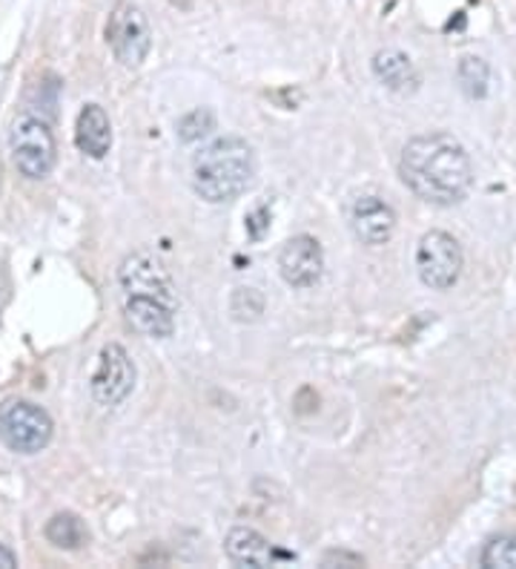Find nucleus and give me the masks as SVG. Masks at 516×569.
Listing matches in <instances>:
<instances>
[{"label":"nucleus","mask_w":516,"mask_h":569,"mask_svg":"<svg viewBox=\"0 0 516 569\" xmlns=\"http://www.w3.org/2000/svg\"><path fill=\"white\" fill-rule=\"evenodd\" d=\"M399 179L422 202L451 208L471 193L474 164L468 150L451 132H427L402 147Z\"/></svg>","instance_id":"f257e3e1"},{"label":"nucleus","mask_w":516,"mask_h":569,"mask_svg":"<svg viewBox=\"0 0 516 569\" xmlns=\"http://www.w3.org/2000/svg\"><path fill=\"white\" fill-rule=\"evenodd\" d=\"M255 179V153L244 139H215L193 159V190L210 204L239 199Z\"/></svg>","instance_id":"f03ea898"},{"label":"nucleus","mask_w":516,"mask_h":569,"mask_svg":"<svg viewBox=\"0 0 516 569\" xmlns=\"http://www.w3.org/2000/svg\"><path fill=\"white\" fill-rule=\"evenodd\" d=\"M9 150H12V161L18 167V173L34 181L47 179L58 161L55 132L38 116L14 119L12 130H9Z\"/></svg>","instance_id":"7ed1b4c3"},{"label":"nucleus","mask_w":516,"mask_h":569,"mask_svg":"<svg viewBox=\"0 0 516 569\" xmlns=\"http://www.w3.org/2000/svg\"><path fill=\"white\" fill-rule=\"evenodd\" d=\"M52 417L32 400H7L0 406V440L18 455H38L52 440Z\"/></svg>","instance_id":"20e7f679"},{"label":"nucleus","mask_w":516,"mask_h":569,"mask_svg":"<svg viewBox=\"0 0 516 569\" xmlns=\"http://www.w3.org/2000/svg\"><path fill=\"white\" fill-rule=\"evenodd\" d=\"M118 284H121V299L144 297L159 299L164 306L179 308V291L172 282V273L150 250H138L121 262L118 268Z\"/></svg>","instance_id":"39448f33"},{"label":"nucleus","mask_w":516,"mask_h":569,"mask_svg":"<svg viewBox=\"0 0 516 569\" xmlns=\"http://www.w3.org/2000/svg\"><path fill=\"white\" fill-rule=\"evenodd\" d=\"M465 268V257L462 248L451 233L445 230H431L419 239L416 248V271H419L422 284H427L431 291H447L454 288Z\"/></svg>","instance_id":"423d86ee"},{"label":"nucleus","mask_w":516,"mask_h":569,"mask_svg":"<svg viewBox=\"0 0 516 569\" xmlns=\"http://www.w3.org/2000/svg\"><path fill=\"white\" fill-rule=\"evenodd\" d=\"M107 41H110L112 52L127 70L141 67L152 47V32L144 12L135 3H127V0L118 3L110 12V21H107Z\"/></svg>","instance_id":"0eeeda50"},{"label":"nucleus","mask_w":516,"mask_h":569,"mask_svg":"<svg viewBox=\"0 0 516 569\" xmlns=\"http://www.w3.org/2000/svg\"><path fill=\"white\" fill-rule=\"evenodd\" d=\"M92 397L103 409H118L135 389V362L124 346L107 342L98 355V366L90 380Z\"/></svg>","instance_id":"6e6552de"},{"label":"nucleus","mask_w":516,"mask_h":569,"mask_svg":"<svg viewBox=\"0 0 516 569\" xmlns=\"http://www.w3.org/2000/svg\"><path fill=\"white\" fill-rule=\"evenodd\" d=\"M279 271L282 279L293 288H313L324 277V250L316 237H293L279 250Z\"/></svg>","instance_id":"1a4fd4ad"},{"label":"nucleus","mask_w":516,"mask_h":569,"mask_svg":"<svg viewBox=\"0 0 516 569\" xmlns=\"http://www.w3.org/2000/svg\"><path fill=\"white\" fill-rule=\"evenodd\" d=\"M351 228L362 244H387L396 233V210L378 196H358L351 208Z\"/></svg>","instance_id":"9d476101"},{"label":"nucleus","mask_w":516,"mask_h":569,"mask_svg":"<svg viewBox=\"0 0 516 569\" xmlns=\"http://www.w3.org/2000/svg\"><path fill=\"white\" fill-rule=\"evenodd\" d=\"M124 313L127 322H130L141 337L166 340V337H172V331H175V313H179V308L164 306L159 299L130 297L124 299Z\"/></svg>","instance_id":"9b49d317"},{"label":"nucleus","mask_w":516,"mask_h":569,"mask_svg":"<svg viewBox=\"0 0 516 569\" xmlns=\"http://www.w3.org/2000/svg\"><path fill=\"white\" fill-rule=\"evenodd\" d=\"M224 549H227L230 561L250 569L273 567V563L282 558V552H275V547L262 532H255V529L250 527L230 529L227 538H224Z\"/></svg>","instance_id":"f8f14e48"},{"label":"nucleus","mask_w":516,"mask_h":569,"mask_svg":"<svg viewBox=\"0 0 516 569\" xmlns=\"http://www.w3.org/2000/svg\"><path fill=\"white\" fill-rule=\"evenodd\" d=\"M75 147L90 159H103L112 147L110 116L101 104H87L78 112L75 121Z\"/></svg>","instance_id":"ddd939ff"},{"label":"nucleus","mask_w":516,"mask_h":569,"mask_svg":"<svg viewBox=\"0 0 516 569\" xmlns=\"http://www.w3.org/2000/svg\"><path fill=\"white\" fill-rule=\"evenodd\" d=\"M373 72L382 83H385L387 90L393 92H413L419 87V76L413 70L411 58L399 49H385V52H378L373 58Z\"/></svg>","instance_id":"4468645a"},{"label":"nucleus","mask_w":516,"mask_h":569,"mask_svg":"<svg viewBox=\"0 0 516 569\" xmlns=\"http://www.w3.org/2000/svg\"><path fill=\"white\" fill-rule=\"evenodd\" d=\"M47 541L58 549H81L90 541V529L78 515L58 512L47 523Z\"/></svg>","instance_id":"2eb2a0df"},{"label":"nucleus","mask_w":516,"mask_h":569,"mask_svg":"<svg viewBox=\"0 0 516 569\" xmlns=\"http://www.w3.org/2000/svg\"><path fill=\"white\" fill-rule=\"evenodd\" d=\"M456 76H459V83H462V90H465V96L485 98V92H488L490 70H488V63L482 61V58H474V56L462 58Z\"/></svg>","instance_id":"dca6fc26"},{"label":"nucleus","mask_w":516,"mask_h":569,"mask_svg":"<svg viewBox=\"0 0 516 569\" xmlns=\"http://www.w3.org/2000/svg\"><path fill=\"white\" fill-rule=\"evenodd\" d=\"M485 569H516V535H496L482 549Z\"/></svg>","instance_id":"f3484780"},{"label":"nucleus","mask_w":516,"mask_h":569,"mask_svg":"<svg viewBox=\"0 0 516 569\" xmlns=\"http://www.w3.org/2000/svg\"><path fill=\"white\" fill-rule=\"evenodd\" d=\"M230 311L239 322H259L264 313V293L241 284L233 291V299H230Z\"/></svg>","instance_id":"a211bd4d"},{"label":"nucleus","mask_w":516,"mask_h":569,"mask_svg":"<svg viewBox=\"0 0 516 569\" xmlns=\"http://www.w3.org/2000/svg\"><path fill=\"white\" fill-rule=\"evenodd\" d=\"M213 130H215V116H213V110H206V107L190 110L186 116H181V121H179V139L186 141V144L206 139V136H210Z\"/></svg>","instance_id":"6ab92c4d"},{"label":"nucleus","mask_w":516,"mask_h":569,"mask_svg":"<svg viewBox=\"0 0 516 569\" xmlns=\"http://www.w3.org/2000/svg\"><path fill=\"white\" fill-rule=\"evenodd\" d=\"M324 567H333V563H342V567H365V558L353 556V552H338V549H331L327 556L322 558Z\"/></svg>","instance_id":"aec40b11"},{"label":"nucleus","mask_w":516,"mask_h":569,"mask_svg":"<svg viewBox=\"0 0 516 569\" xmlns=\"http://www.w3.org/2000/svg\"><path fill=\"white\" fill-rule=\"evenodd\" d=\"M14 567H18V556H14L12 549L0 543V569H14Z\"/></svg>","instance_id":"412c9836"}]
</instances>
